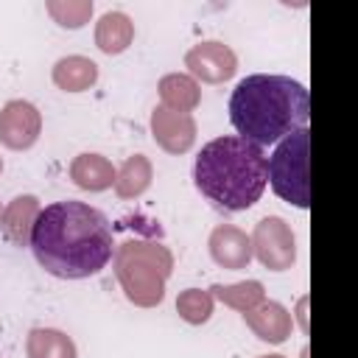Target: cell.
Listing matches in <instances>:
<instances>
[{"mask_svg": "<svg viewBox=\"0 0 358 358\" xmlns=\"http://www.w3.org/2000/svg\"><path fill=\"white\" fill-rule=\"evenodd\" d=\"M159 98H162V106L171 109V112H185L190 115L199 101H201V90L196 84V78L185 76V73H168L159 78Z\"/></svg>", "mask_w": 358, "mask_h": 358, "instance_id": "14", "label": "cell"}, {"mask_svg": "<svg viewBox=\"0 0 358 358\" xmlns=\"http://www.w3.org/2000/svg\"><path fill=\"white\" fill-rule=\"evenodd\" d=\"M305 308H308V299H299V324H302V330H308V313H305Z\"/></svg>", "mask_w": 358, "mask_h": 358, "instance_id": "22", "label": "cell"}, {"mask_svg": "<svg viewBox=\"0 0 358 358\" xmlns=\"http://www.w3.org/2000/svg\"><path fill=\"white\" fill-rule=\"evenodd\" d=\"M98 81V64L87 56H64L53 64V84L64 92H84Z\"/></svg>", "mask_w": 358, "mask_h": 358, "instance_id": "16", "label": "cell"}, {"mask_svg": "<svg viewBox=\"0 0 358 358\" xmlns=\"http://www.w3.org/2000/svg\"><path fill=\"white\" fill-rule=\"evenodd\" d=\"M210 291L218 302H224V305H229L241 313L257 308L266 299V288L257 280H243V282H232V285H213Z\"/></svg>", "mask_w": 358, "mask_h": 358, "instance_id": "19", "label": "cell"}, {"mask_svg": "<svg viewBox=\"0 0 358 358\" xmlns=\"http://www.w3.org/2000/svg\"><path fill=\"white\" fill-rule=\"evenodd\" d=\"M115 277L126 296L140 308H154L165 296V282L173 271V255L162 243L129 241L115 249Z\"/></svg>", "mask_w": 358, "mask_h": 358, "instance_id": "4", "label": "cell"}, {"mask_svg": "<svg viewBox=\"0 0 358 358\" xmlns=\"http://www.w3.org/2000/svg\"><path fill=\"white\" fill-rule=\"evenodd\" d=\"M131 39H134V22L123 11H106L95 22V45L109 56L123 53L131 45Z\"/></svg>", "mask_w": 358, "mask_h": 358, "instance_id": "15", "label": "cell"}, {"mask_svg": "<svg viewBox=\"0 0 358 358\" xmlns=\"http://www.w3.org/2000/svg\"><path fill=\"white\" fill-rule=\"evenodd\" d=\"M115 165L101 154H78L70 162V179L81 190H106L115 185Z\"/></svg>", "mask_w": 358, "mask_h": 358, "instance_id": "13", "label": "cell"}, {"mask_svg": "<svg viewBox=\"0 0 358 358\" xmlns=\"http://www.w3.org/2000/svg\"><path fill=\"white\" fill-rule=\"evenodd\" d=\"M28 246L48 274L84 280L106 268L115 255V235L98 207L67 199L39 210Z\"/></svg>", "mask_w": 358, "mask_h": 358, "instance_id": "1", "label": "cell"}, {"mask_svg": "<svg viewBox=\"0 0 358 358\" xmlns=\"http://www.w3.org/2000/svg\"><path fill=\"white\" fill-rule=\"evenodd\" d=\"M260 358H285V355H260Z\"/></svg>", "mask_w": 358, "mask_h": 358, "instance_id": "23", "label": "cell"}, {"mask_svg": "<svg viewBox=\"0 0 358 358\" xmlns=\"http://www.w3.org/2000/svg\"><path fill=\"white\" fill-rule=\"evenodd\" d=\"M185 67L190 70V78H201L207 84H221V81L235 76L238 56H235V50L229 45L207 39V42L193 45L185 53Z\"/></svg>", "mask_w": 358, "mask_h": 358, "instance_id": "8", "label": "cell"}, {"mask_svg": "<svg viewBox=\"0 0 358 358\" xmlns=\"http://www.w3.org/2000/svg\"><path fill=\"white\" fill-rule=\"evenodd\" d=\"M176 313L187 324H204L213 316V294L201 288H187L176 296Z\"/></svg>", "mask_w": 358, "mask_h": 358, "instance_id": "20", "label": "cell"}, {"mask_svg": "<svg viewBox=\"0 0 358 358\" xmlns=\"http://www.w3.org/2000/svg\"><path fill=\"white\" fill-rule=\"evenodd\" d=\"M48 14L62 28H81L92 17V3L90 0H50Z\"/></svg>", "mask_w": 358, "mask_h": 358, "instance_id": "21", "label": "cell"}, {"mask_svg": "<svg viewBox=\"0 0 358 358\" xmlns=\"http://www.w3.org/2000/svg\"><path fill=\"white\" fill-rule=\"evenodd\" d=\"M0 171H3V157H0Z\"/></svg>", "mask_w": 358, "mask_h": 358, "instance_id": "24", "label": "cell"}, {"mask_svg": "<svg viewBox=\"0 0 358 358\" xmlns=\"http://www.w3.org/2000/svg\"><path fill=\"white\" fill-rule=\"evenodd\" d=\"M151 131L159 148L168 154H185L196 143V120L185 112H171L165 106H157L151 112Z\"/></svg>", "mask_w": 358, "mask_h": 358, "instance_id": "9", "label": "cell"}, {"mask_svg": "<svg viewBox=\"0 0 358 358\" xmlns=\"http://www.w3.org/2000/svg\"><path fill=\"white\" fill-rule=\"evenodd\" d=\"M308 157H310V131L299 129L288 137H282L274 148V154L266 159V176L271 190L294 204L308 207L310 204V179H308Z\"/></svg>", "mask_w": 358, "mask_h": 358, "instance_id": "5", "label": "cell"}, {"mask_svg": "<svg viewBox=\"0 0 358 358\" xmlns=\"http://www.w3.org/2000/svg\"><path fill=\"white\" fill-rule=\"evenodd\" d=\"M151 179H154V168H151L148 157L134 154L115 173V193L120 199H137V196H143L148 190Z\"/></svg>", "mask_w": 358, "mask_h": 358, "instance_id": "18", "label": "cell"}, {"mask_svg": "<svg viewBox=\"0 0 358 358\" xmlns=\"http://www.w3.org/2000/svg\"><path fill=\"white\" fill-rule=\"evenodd\" d=\"M210 255L213 260L221 266V268H246L252 263V241L243 229L232 227V224H218L213 232H210Z\"/></svg>", "mask_w": 358, "mask_h": 358, "instance_id": "10", "label": "cell"}, {"mask_svg": "<svg viewBox=\"0 0 358 358\" xmlns=\"http://www.w3.org/2000/svg\"><path fill=\"white\" fill-rule=\"evenodd\" d=\"M266 159L268 157L260 145L238 134L215 137L201 145L193 165V182L201 196L213 201V207L241 213L249 210L266 190Z\"/></svg>", "mask_w": 358, "mask_h": 358, "instance_id": "3", "label": "cell"}, {"mask_svg": "<svg viewBox=\"0 0 358 358\" xmlns=\"http://www.w3.org/2000/svg\"><path fill=\"white\" fill-rule=\"evenodd\" d=\"M0 213H3V210H0Z\"/></svg>", "mask_w": 358, "mask_h": 358, "instance_id": "25", "label": "cell"}, {"mask_svg": "<svg viewBox=\"0 0 358 358\" xmlns=\"http://www.w3.org/2000/svg\"><path fill=\"white\" fill-rule=\"evenodd\" d=\"M28 358H78L76 341L53 327H34L25 338Z\"/></svg>", "mask_w": 358, "mask_h": 358, "instance_id": "17", "label": "cell"}, {"mask_svg": "<svg viewBox=\"0 0 358 358\" xmlns=\"http://www.w3.org/2000/svg\"><path fill=\"white\" fill-rule=\"evenodd\" d=\"M39 199L36 196H17L6 204L0 213V232L11 246H28L34 221L39 215Z\"/></svg>", "mask_w": 358, "mask_h": 358, "instance_id": "11", "label": "cell"}, {"mask_svg": "<svg viewBox=\"0 0 358 358\" xmlns=\"http://www.w3.org/2000/svg\"><path fill=\"white\" fill-rule=\"evenodd\" d=\"M42 134V115L31 101L14 98L0 109V143L11 151L31 148Z\"/></svg>", "mask_w": 358, "mask_h": 358, "instance_id": "7", "label": "cell"}, {"mask_svg": "<svg viewBox=\"0 0 358 358\" xmlns=\"http://www.w3.org/2000/svg\"><path fill=\"white\" fill-rule=\"evenodd\" d=\"M243 322L252 327V333L260 341H268V344H282L291 336V313L280 302H271V299L268 302L263 299L257 308L246 310Z\"/></svg>", "mask_w": 358, "mask_h": 358, "instance_id": "12", "label": "cell"}, {"mask_svg": "<svg viewBox=\"0 0 358 358\" xmlns=\"http://www.w3.org/2000/svg\"><path fill=\"white\" fill-rule=\"evenodd\" d=\"M229 120L238 137L263 148L308 129L310 95L305 84L291 76L255 73L235 84L229 95Z\"/></svg>", "mask_w": 358, "mask_h": 358, "instance_id": "2", "label": "cell"}, {"mask_svg": "<svg viewBox=\"0 0 358 358\" xmlns=\"http://www.w3.org/2000/svg\"><path fill=\"white\" fill-rule=\"evenodd\" d=\"M249 241H252V257H257L268 271H285L296 260L294 232L277 215H266L263 221H257Z\"/></svg>", "mask_w": 358, "mask_h": 358, "instance_id": "6", "label": "cell"}]
</instances>
